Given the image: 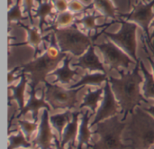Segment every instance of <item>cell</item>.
Wrapping results in <instances>:
<instances>
[{
  "label": "cell",
  "mask_w": 154,
  "mask_h": 149,
  "mask_svg": "<svg viewBox=\"0 0 154 149\" xmlns=\"http://www.w3.org/2000/svg\"><path fill=\"white\" fill-rule=\"evenodd\" d=\"M140 61L141 59L136 62L132 71L124 72L120 70L117 71L120 78L108 76V81L120 106V114H123V121H125L128 115L133 113L137 107L142 106L143 102L149 104L141 88L144 79L140 74Z\"/></svg>",
  "instance_id": "cell-1"
},
{
  "label": "cell",
  "mask_w": 154,
  "mask_h": 149,
  "mask_svg": "<svg viewBox=\"0 0 154 149\" xmlns=\"http://www.w3.org/2000/svg\"><path fill=\"white\" fill-rule=\"evenodd\" d=\"M123 141L129 149H151L154 146V118L141 106L128 115Z\"/></svg>",
  "instance_id": "cell-2"
},
{
  "label": "cell",
  "mask_w": 154,
  "mask_h": 149,
  "mask_svg": "<svg viewBox=\"0 0 154 149\" xmlns=\"http://www.w3.org/2000/svg\"><path fill=\"white\" fill-rule=\"evenodd\" d=\"M66 57L67 53L60 51L56 43L54 33H52L51 44L46 51L39 57L34 58L32 61L20 65V72H23L28 75L30 83L37 87L41 82L44 83L47 81V76L53 72L58 68V65L63 62Z\"/></svg>",
  "instance_id": "cell-3"
},
{
  "label": "cell",
  "mask_w": 154,
  "mask_h": 149,
  "mask_svg": "<svg viewBox=\"0 0 154 149\" xmlns=\"http://www.w3.org/2000/svg\"><path fill=\"white\" fill-rule=\"evenodd\" d=\"M56 43L61 52L70 53L73 56H81L98 37V35L103 34L102 31L100 33H96L94 35L90 33H86L79 30L77 24H72L69 26L56 28L52 30Z\"/></svg>",
  "instance_id": "cell-4"
},
{
  "label": "cell",
  "mask_w": 154,
  "mask_h": 149,
  "mask_svg": "<svg viewBox=\"0 0 154 149\" xmlns=\"http://www.w3.org/2000/svg\"><path fill=\"white\" fill-rule=\"evenodd\" d=\"M125 121L120 120L117 116L99 122L93 131L98 140L89 147L92 149H129V146L123 141Z\"/></svg>",
  "instance_id": "cell-5"
},
{
  "label": "cell",
  "mask_w": 154,
  "mask_h": 149,
  "mask_svg": "<svg viewBox=\"0 0 154 149\" xmlns=\"http://www.w3.org/2000/svg\"><path fill=\"white\" fill-rule=\"evenodd\" d=\"M116 23L120 24L118 32L108 33L106 32V28H104L102 33L137 62L139 61V58H137V30L139 26L133 22L122 18L117 19Z\"/></svg>",
  "instance_id": "cell-6"
},
{
  "label": "cell",
  "mask_w": 154,
  "mask_h": 149,
  "mask_svg": "<svg viewBox=\"0 0 154 149\" xmlns=\"http://www.w3.org/2000/svg\"><path fill=\"white\" fill-rule=\"evenodd\" d=\"M44 87L45 100L53 110H70L74 109L79 102L78 93L84 88L64 89L56 83H51L47 81L44 82Z\"/></svg>",
  "instance_id": "cell-7"
},
{
  "label": "cell",
  "mask_w": 154,
  "mask_h": 149,
  "mask_svg": "<svg viewBox=\"0 0 154 149\" xmlns=\"http://www.w3.org/2000/svg\"><path fill=\"white\" fill-rule=\"evenodd\" d=\"M94 45L103 54L104 62L109 68V71H119L120 68L127 70L130 65L136 64L135 61L109 39L102 43H94Z\"/></svg>",
  "instance_id": "cell-8"
},
{
  "label": "cell",
  "mask_w": 154,
  "mask_h": 149,
  "mask_svg": "<svg viewBox=\"0 0 154 149\" xmlns=\"http://www.w3.org/2000/svg\"><path fill=\"white\" fill-rule=\"evenodd\" d=\"M154 0L149 2H139L133 6V10L126 14H118V17L133 22L141 27L143 33L148 39L149 43H152L150 27L154 20Z\"/></svg>",
  "instance_id": "cell-9"
},
{
  "label": "cell",
  "mask_w": 154,
  "mask_h": 149,
  "mask_svg": "<svg viewBox=\"0 0 154 149\" xmlns=\"http://www.w3.org/2000/svg\"><path fill=\"white\" fill-rule=\"evenodd\" d=\"M120 106L117 100L115 97V94L112 90L111 84L108 80L105 82L104 85V96L101 101L100 106L97 109V113L95 114V119L92 123H90V128L96 126L101 121H104L112 117L117 116L120 114Z\"/></svg>",
  "instance_id": "cell-10"
},
{
  "label": "cell",
  "mask_w": 154,
  "mask_h": 149,
  "mask_svg": "<svg viewBox=\"0 0 154 149\" xmlns=\"http://www.w3.org/2000/svg\"><path fill=\"white\" fill-rule=\"evenodd\" d=\"M51 125L49 110L43 109L40 119L37 136L32 141L33 146L38 147L40 149H51L52 140H54L56 138L52 133Z\"/></svg>",
  "instance_id": "cell-11"
},
{
  "label": "cell",
  "mask_w": 154,
  "mask_h": 149,
  "mask_svg": "<svg viewBox=\"0 0 154 149\" xmlns=\"http://www.w3.org/2000/svg\"><path fill=\"white\" fill-rule=\"evenodd\" d=\"M29 86H30L29 98L27 100V102L25 103L24 108L21 111L18 112L17 117L20 118L21 116H24L28 112H31L33 121L38 122V115H39L40 109H48L50 111L51 106L49 105V103L45 100L44 91L42 92V95L41 98H37V96H36V86L30 83V82H29Z\"/></svg>",
  "instance_id": "cell-12"
},
{
  "label": "cell",
  "mask_w": 154,
  "mask_h": 149,
  "mask_svg": "<svg viewBox=\"0 0 154 149\" xmlns=\"http://www.w3.org/2000/svg\"><path fill=\"white\" fill-rule=\"evenodd\" d=\"M75 67H79L89 72H104L107 73L103 62H101L99 57L96 53L95 45L92 44L81 56L78 57V62L73 64Z\"/></svg>",
  "instance_id": "cell-13"
},
{
  "label": "cell",
  "mask_w": 154,
  "mask_h": 149,
  "mask_svg": "<svg viewBox=\"0 0 154 149\" xmlns=\"http://www.w3.org/2000/svg\"><path fill=\"white\" fill-rule=\"evenodd\" d=\"M17 24L24 29L26 32V40L23 43L14 44V46H21V45H28L31 46L34 50V54L33 58H36L37 54L40 52V44L42 43L43 37H42V33L40 32L39 28L36 27H30L29 25H26L23 23H17Z\"/></svg>",
  "instance_id": "cell-14"
},
{
  "label": "cell",
  "mask_w": 154,
  "mask_h": 149,
  "mask_svg": "<svg viewBox=\"0 0 154 149\" xmlns=\"http://www.w3.org/2000/svg\"><path fill=\"white\" fill-rule=\"evenodd\" d=\"M71 61H72V58L70 56L67 55V57L62 62L61 67L57 68L53 72L51 73V75H54L56 77V80H55L54 83L60 82L62 84L68 85V84H69L73 81V78L76 75L79 74L78 69L72 70L70 68Z\"/></svg>",
  "instance_id": "cell-15"
},
{
  "label": "cell",
  "mask_w": 154,
  "mask_h": 149,
  "mask_svg": "<svg viewBox=\"0 0 154 149\" xmlns=\"http://www.w3.org/2000/svg\"><path fill=\"white\" fill-rule=\"evenodd\" d=\"M80 111H75L72 112V117L66 128L63 130V134L60 140V144L62 147H64L67 144H71L75 146V141L78 139L79 135V118L80 115Z\"/></svg>",
  "instance_id": "cell-16"
},
{
  "label": "cell",
  "mask_w": 154,
  "mask_h": 149,
  "mask_svg": "<svg viewBox=\"0 0 154 149\" xmlns=\"http://www.w3.org/2000/svg\"><path fill=\"white\" fill-rule=\"evenodd\" d=\"M91 111L88 109L82 114L81 121L79 124V135H78V144L77 149H82V147L86 145L87 147H90V139L93 135V131L90 130V119H91Z\"/></svg>",
  "instance_id": "cell-17"
},
{
  "label": "cell",
  "mask_w": 154,
  "mask_h": 149,
  "mask_svg": "<svg viewBox=\"0 0 154 149\" xmlns=\"http://www.w3.org/2000/svg\"><path fill=\"white\" fill-rule=\"evenodd\" d=\"M28 84V79L25 73L21 72V78L20 81L18 82L17 85H10L9 86V90H12V93L9 94V102L11 101H15L17 103L18 110L21 111L24 106H25V101H24V93H25V89L26 85Z\"/></svg>",
  "instance_id": "cell-18"
},
{
  "label": "cell",
  "mask_w": 154,
  "mask_h": 149,
  "mask_svg": "<svg viewBox=\"0 0 154 149\" xmlns=\"http://www.w3.org/2000/svg\"><path fill=\"white\" fill-rule=\"evenodd\" d=\"M104 96V87H99L95 90H92L90 88H88V92L83 98L81 105L79 107V109L88 108L91 111V115L97 113L98 109L99 102L103 100Z\"/></svg>",
  "instance_id": "cell-19"
},
{
  "label": "cell",
  "mask_w": 154,
  "mask_h": 149,
  "mask_svg": "<svg viewBox=\"0 0 154 149\" xmlns=\"http://www.w3.org/2000/svg\"><path fill=\"white\" fill-rule=\"evenodd\" d=\"M108 80V75L107 73L104 72H96V73H86L81 77V79L70 85L69 88V89H77L79 87H85V86H96V87H100L103 83H105Z\"/></svg>",
  "instance_id": "cell-20"
},
{
  "label": "cell",
  "mask_w": 154,
  "mask_h": 149,
  "mask_svg": "<svg viewBox=\"0 0 154 149\" xmlns=\"http://www.w3.org/2000/svg\"><path fill=\"white\" fill-rule=\"evenodd\" d=\"M103 16L102 14H97L96 13L93 14H88L83 15L81 18L75 20V24H77L78 25H81L85 31H88V33H90L92 31H97V29L99 28H106L108 26H110L111 24H113L114 23H116V20H113L111 23H106L105 24H97V20Z\"/></svg>",
  "instance_id": "cell-21"
},
{
  "label": "cell",
  "mask_w": 154,
  "mask_h": 149,
  "mask_svg": "<svg viewBox=\"0 0 154 149\" xmlns=\"http://www.w3.org/2000/svg\"><path fill=\"white\" fill-rule=\"evenodd\" d=\"M91 4L104 17L111 18L113 20H117L119 18L117 14L118 7L114 5L112 0H93Z\"/></svg>",
  "instance_id": "cell-22"
},
{
  "label": "cell",
  "mask_w": 154,
  "mask_h": 149,
  "mask_svg": "<svg viewBox=\"0 0 154 149\" xmlns=\"http://www.w3.org/2000/svg\"><path fill=\"white\" fill-rule=\"evenodd\" d=\"M37 2L38 6L35 10V16L39 21V29L42 33H43V25L46 24L47 17L52 14L54 5L51 0H37Z\"/></svg>",
  "instance_id": "cell-23"
},
{
  "label": "cell",
  "mask_w": 154,
  "mask_h": 149,
  "mask_svg": "<svg viewBox=\"0 0 154 149\" xmlns=\"http://www.w3.org/2000/svg\"><path fill=\"white\" fill-rule=\"evenodd\" d=\"M140 66H141V72L143 74V83L142 87V91L145 99H152L154 100V76L152 73H151L146 67L144 66L143 62L140 61Z\"/></svg>",
  "instance_id": "cell-24"
},
{
  "label": "cell",
  "mask_w": 154,
  "mask_h": 149,
  "mask_svg": "<svg viewBox=\"0 0 154 149\" xmlns=\"http://www.w3.org/2000/svg\"><path fill=\"white\" fill-rule=\"evenodd\" d=\"M71 117H72V112H70V110H66L63 113H59L50 116V122L51 126L56 129L60 139L62 137L64 128L71 119Z\"/></svg>",
  "instance_id": "cell-25"
},
{
  "label": "cell",
  "mask_w": 154,
  "mask_h": 149,
  "mask_svg": "<svg viewBox=\"0 0 154 149\" xmlns=\"http://www.w3.org/2000/svg\"><path fill=\"white\" fill-rule=\"evenodd\" d=\"M31 147H32V143L25 138L22 130H18V132L14 135L10 134L8 149H29Z\"/></svg>",
  "instance_id": "cell-26"
},
{
  "label": "cell",
  "mask_w": 154,
  "mask_h": 149,
  "mask_svg": "<svg viewBox=\"0 0 154 149\" xmlns=\"http://www.w3.org/2000/svg\"><path fill=\"white\" fill-rule=\"evenodd\" d=\"M22 2L23 0H15L14 5L9 7L8 13H7V19H8L9 24L14 22L20 23L29 18V17L23 16V11H22Z\"/></svg>",
  "instance_id": "cell-27"
},
{
  "label": "cell",
  "mask_w": 154,
  "mask_h": 149,
  "mask_svg": "<svg viewBox=\"0 0 154 149\" xmlns=\"http://www.w3.org/2000/svg\"><path fill=\"white\" fill-rule=\"evenodd\" d=\"M75 23V14L71 13L70 11H65L62 13H59L57 15L53 25H51L49 29L54 30L56 28H62L71 25Z\"/></svg>",
  "instance_id": "cell-28"
},
{
  "label": "cell",
  "mask_w": 154,
  "mask_h": 149,
  "mask_svg": "<svg viewBox=\"0 0 154 149\" xmlns=\"http://www.w3.org/2000/svg\"><path fill=\"white\" fill-rule=\"evenodd\" d=\"M17 123H18V126L20 128V130H22V132L24 134L25 138L28 140H30L33 132L39 128L38 123L34 122V121L30 122V121L24 120V119H17Z\"/></svg>",
  "instance_id": "cell-29"
},
{
  "label": "cell",
  "mask_w": 154,
  "mask_h": 149,
  "mask_svg": "<svg viewBox=\"0 0 154 149\" xmlns=\"http://www.w3.org/2000/svg\"><path fill=\"white\" fill-rule=\"evenodd\" d=\"M93 5L89 4L88 6L84 5L79 0H70L69 1V11H70L73 14H79V13H82L84 11H86L88 8H92Z\"/></svg>",
  "instance_id": "cell-30"
},
{
  "label": "cell",
  "mask_w": 154,
  "mask_h": 149,
  "mask_svg": "<svg viewBox=\"0 0 154 149\" xmlns=\"http://www.w3.org/2000/svg\"><path fill=\"white\" fill-rule=\"evenodd\" d=\"M23 12L28 15L31 23L33 24L32 13V9L34 7V0H23Z\"/></svg>",
  "instance_id": "cell-31"
},
{
  "label": "cell",
  "mask_w": 154,
  "mask_h": 149,
  "mask_svg": "<svg viewBox=\"0 0 154 149\" xmlns=\"http://www.w3.org/2000/svg\"><path fill=\"white\" fill-rule=\"evenodd\" d=\"M54 5V9L58 13H62L68 11L69 9V1L68 0H51Z\"/></svg>",
  "instance_id": "cell-32"
},
{
  "label": "cell",
  "mask_w": 154,
  "mask_h": 149,
  "mask_svg": "<svg viewBox=\"0 0 154 149\" xmlns=\"http://www.w3.org/2000/svg\"><path fill=\"white\" fill-rule=\"evenodd\" d=\"M19 70H21V66H17L16 68L11 70V71L8 72V84H9V86L12 85V83H13L14 81H16V80H18V79L21 78V74L18 75V76H14V73H16V71H19Z\"/></svg>",
  "instance_id": "cell-33"
},
{
  "label": "cell",
  "mask_w": 154,
  "mask_h": 149,
  "mask_svg": "<svg viewBox=\"0 0 154 149\" xmlns=\"http://www.w3.org/2000/svg\"><path fill=\"white\" fill-rule=\"evenodd\" d=\"M54 143H55V147H56V149H66L64 147H62V146H61V144H60V140H59L57 138H55V139H54ZM73 147H74V146H73V145H71V144H69V147L67 149H73Z\"/></svg>",
  "instance_id": "cell-34"
},
{
  "label": "cell",
  "mask_w": 154,
  "mask_h": 149,
  "mask_svg": "<svg viewBox=\"0 0 154 149\" xmlns=\"http://www.w3.org/2000/svg\"><path fill=\"white\" fill-rule=\"evenodd\" d=\"M146 112H148L150 115H152L154 118V105H151L150 107H143V105L141 106Z\"/></svg>",
  "instance_id": "cell-35"
},
{
  "label": "cell",
  "mask_w": 154,
  "mask_h": 149,
  "mask_svg": "<svg viewBox=\"0 0 154 149\" xmlns=\"http://www.w3.org/2000/svg\"><path fill=\"white\" fill-rule=\"evenodd\" d=\"M151 27H152V28H153V31H152V34H151V39H152H152L154 40V20H153V22L152 23V24H151Z\"/></svg>",
  "instance_id": "cell-36"
},
{
  "label": "cell",
  "mask_w": 154,
  "mask_h": 149,
  "mask_svg": "<svg viewBox=\"0 0 154 149\" xmlns=\"http://www.w3.org/2000/svg\"><path fill=\"white\" fill-rule=\"evenodd\" d=\"M143 2H148V0H143ZM132 5V3H131V0H128V6L130 7Z\"/></svg>",
  "instance_id": "cell-37"
},
{
  "label": "cell",
  "mask_w": 154,
  "mask_h": 149,
  "mask_svg": "<svg viewBox=\"0 0 154 149\" xmlns=\"http://www.w3.org/2000/svg\"><path fill=\"white\" fill-rule=\"evenodd\" d=\"M12 3H13V0H8V5H9V6L12 5Z\"/></svg>",
  "instance_id": "cell-38"
},
{
  "label": "cell",
  "mask_w": 154,
  "mask_h": 149,
  "mask_svg": "<svg viewBox=\"0 0 154 149\" xmlns=\"http://www.w3.org/2000/svg\"><path fill=\"white\" fill-rule=\"evenodd\" d=\"M150 47H151V50H152V52H153V54H154V48L152 47V46H150Z\"/></svg>",
  "instance_id": "cell-39"
},
{
  "label": "cell",
  "mask_w": 154,
  "mask_h": 149,
  "mask_svg": "<svg viewBox=\"0 0 154 149\" xmlns=\"http://www.w3.org/2000/svg\"><path fill=\"white\" fill-rule=\"evenodd\" d=\"M151 149H154V146H153V147H152V148H151Z\"/></svg>",
  "instance_id": "cell-40"
},
{
  "label": "cell",
  "mask_w": 154,
  "mask_h": 149,
  "mask_svg": "<svg viewBox=\"0 0 154 149\" xmlns=\"http://www.w3.org/2000/svg\"><path fill=\"white\" fill-rule=\"evenodd\" d=\"M44 1H48V0H44Z\"/></svg>",
  "instance_id": "cell-41"
},
{
  "label": "cell",
  "mask_w": 154,
  "mask_h": 149,
  "mask_svg": "<svg viewBox=\"0 0 154 149\" xmlns=\"http://www.w3.org/2000/svg\"><path fill=\"white\" fill-rule=\"evenodd\" d=\"M24 149H25V148H24ZM29 149H30V148H29Z\"/></svg>",
  "instance_id": "cell-42"
}]
</instances>
